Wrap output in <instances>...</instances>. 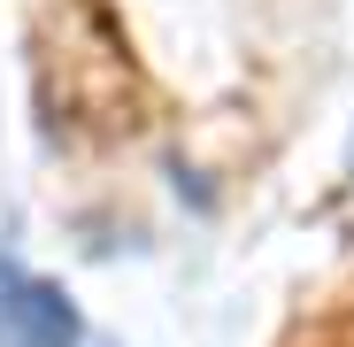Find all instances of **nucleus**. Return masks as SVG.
Wrapping results in <instances>:
<instances>
[{
  "label": "nucleus",
  "mask_w": 354,
  "mask_h": 347,
  "mask_svg": "<svg viewBox=\"0 0 354 347\" xmlns=\"http://www.w3.org/2000/svg\"><path fill=\"white\" fill-rule=\"evenodd\" d=\"M0 347H77V309L0 255Z\"/></svg>",
  "instance_id": "obj_1"
}]
</instances>
